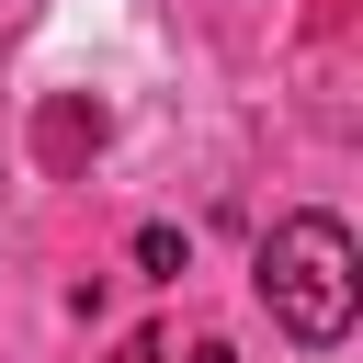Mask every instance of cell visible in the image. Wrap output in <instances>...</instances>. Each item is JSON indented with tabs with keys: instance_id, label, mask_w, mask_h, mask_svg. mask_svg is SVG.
Instances as JSON below:
<instances>
[{
	"instance_id": "1",
	"label": "cell",
	"mask_w": 363,
	"mask_h": 363,
	"mask_svg": "<svg viewBox=\"0 0 363 363\" xmlns=\"http://www.w3.org/2000/svg\"><path fill=\"white\" fill-rule=\"evenodd\" d=\"M261 306H272V329L295 340V352H340L352 340V318H363V250H352V227L340 216H284L272 238H261Z\"/></svg>"
},
{
	"instance_id": "4",
	"label": "cell",
	"mask_w": 363,
	"mask_h": 363,
	"mask_svg": "<svg viewBox=\"0 0 363 363\" xmlns=\"http://www.w3.org/2000/svg\"><path fill=\"white\" fill-rule=\"evenodd\" d=\"M193 363H238V352H227V340H193Z\"/></svg>"
},
{
	"instance_id": "3",
	"label": "cell",
	"mask_w": 363,
	"mask_h": 363,
	"mask_svg": "<svg viewBox=\"0 0 363 363\" xmlns=\"http://www.w3.org/2000/svg\"><path fill=\"white\" fill-rule=\"evenodd\" d=\"M113 363H170V352H159V340H147V329H136V340H125V352H113Z\"/></svg>"
},
{
	"instance_id": "2",
	"label": "cell",
	"mask_w": 363,
	"mask_h": 363,
	"mask_svg": "<svg viewBox=\"0 0 363 363\" xmlns=\"http://www.w3.org/2000/svg\"><path fill=\"white\" fill-rule=\"evenodd\" d=\"M136 261L147 272H182V227H136Z\"/></svg>"
}]
</instances>
